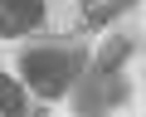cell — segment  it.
<instances>
[{
  "label": "cell",
  "mask_w": 146,
  "mask_h": 117,
  "mask_svg": "<svg viewBox=\"0 0 146 117\" xmlns=\"http://www.w3.org/2000/svg\"><path fill=\"white\" fill-rule=\"evenodd\" d=\"M44 25V0H0V39H20Z\"/></svg>",
  "instance_id": "3"
},
{
  "label": "cell",
  "mask_w": 146,
  "mask_h": 117,
  "mask_svg": "<svg viewBox=\"0 0 146 117\" xmlns=\"http://www.w3.org/2000/svg\"><path fill=\"white\" fill-rule=\"evenodd\" d=\"M127 54H131V39L127 34H112L98 49L93 68L78 73V93H73V107H78V112H112V107L127 102V93H131L127 88V73H122Z\"/></svg>",
  "instance_id": "1"
},
{
  "label": "cell",
  "mask_w": 146,
  "mask_h": 117,
  "mask_svg": "<svg viewBox=\"0 0 146 117\" xmlns=\"http://www.w3.org/2000/svg\"><path fill=\"white\" fill-rule=\"evenodd\" d=\"M131 5V0H83V10H88V20L83 25H107L117 10H127Z\"/></svg>",
  "instance_id": "5"
},
{
  "label": "cell",
  "mask_w": 146,
  "mask_h": 117,
  "mask_svg": "<svg viewBox=\"0 0 146 117\" xmlns=\"http://www.w3.org/2000/svg\"><path fill=\"white\" fill-rule=\"evenodd\" d=\"M88 68V54L83 49H58V44H44V49H25L20 54V73L25 83L39 93V98H63L78 73Z\"/></svg>",
  "instance_id": "2"
},
{
  "label": "cell",
  "mask_w": 146,
  "mask_h": 117,
  "mask_svg": "<svg viewBox=\"0 0 146 117\" xmlns=\"http://www.w3.org/2000/svg\"><path fill=\"white\" fill-rule=\"evenodd\" d=\"M0 112H5V117L29 112V102H25V93H20V83H15V78H0Z\"/></svg>",
  "instance_id": "4"
}]
</instances>
